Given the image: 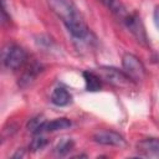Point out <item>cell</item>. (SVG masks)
Wrapping results in <instances>:
<instances>
[{
    "instance_id": "cell-15",
    "label": "cell",
    "mask_w": 159,
    "mask_h": 159,
    "mask_svg": "<svg viewBox=\"0 0 159 159\" xmlns=\"http://www.w3.org/2000/svg\"><path fill=\"white\" fill-rule=\"evenodd\" d=\"M43 122H45V119H43L41 116H37V117H35V118H32V119L29 120V123H27V128H29V130H31V132L35 134L36 130L40 128V125H41Z\"/></svg>"
},
{
    "instance_id": "cell-12",
    "label": "cell",
    "mask_w": 159,
    "mask_h": 159,
    "mask_svg": "<svg viewBox=\"0 0 159 159\" xmlns=\"http://www.w3.org/2000/svg\"><path fill=\"white\" fill-rule=\"evenodd\" d=\"M39 71H41V68H40V66H37V65H34V66H30V68H27V71L22 75V77L20 78V86H22V87H25V86H29L35 78H36V76H37V73H39Z\"/></svg>"
},
{
    "instance_id": "cell-7",
    "label": "cell",
    "mask_w": 159,
    "mask_h": 159,
    "mask_svg": "<svg viewBox=\"0 0 159 159\" xmlns=\"http://www.w3.org/2000/svg\"><path fill=\"white\" fill-rule=\"evenodd\" d=\"M71 120L68 118H56L53 120H45L40 128L36 130L35 134H43V133H51V132H57V130H61V129H66L68 127H71Z\"/></svg>"
},
{
    "instance_id": "cell-16",
    "label": "cell",
    "mask_w": 159,
    "mask_h": 159,
    "mask_svg": "<svg viewBox=\"0 0 159 159\" xmlns=\"http://www.w3.org/2000/svg\"><path fill=\"white\" fill-rule=\"evenodd\" d=\"M154 24H155V26L159 29V5L155 7V10H154Z\"/></svg>"
},
{
    "instance_id": "cell-4",
    "label": "cell",
    "mask_w": 159,
    "mask_h": 159,
    "mask_svg": "<svg viewBox=\"0 0 159 159\" xmlns=\"http://www.w3.org/2000/svg\"><path fill=\"white\" fill-rule=\"evenodd\" d=\"M122 21L124 22V25L129 30V32L134 36L137 42H139L142 46H149V40H148V35H147L144 24L137 12H128L127 16Z\"/></svg>"
},
{
    "instance_id": "cell-5",
    "label": "cell",
    "mask_w": 159,
    "mask_h": 159,
    "mask_svg": "<svg viewBox=\"0 0 159 159\" xmlns=\"http://www.w3.org/2000/svg\"><path fill=\"white\" fill-rule=\"evenodd\" d=\"M98 76L107 81L108 83L116 86V87H129L132 83H134L122 70L109 67V66H102L98 71Z\"/></svg>"
},
{
    "instance_id": "cell-13",
    "label": "cell",
    "mask_w": 159,
    "mask_h": 159,
    "mask_svg": "<svg viewBox=\"0 0 159 159\" xmlns=\"http://www.w3.org/2000/svg\"><path fill=\"white\" fill-rule=\"evenodd\" d=\"M72 147H73L72 139H70V138H63V139H61V140L58 142V144L56 145V153L60 154V155H65V154H67V153L72 149Z\"/></svg>"
},
{
    "instance_id": "cell-9",
    "label": "cell",
    "mask_w": 159,
    "mask_h": 159,
    "mask_svg": "<svg viewBox=\"0 0 159 159\" xmlns=\"http://www.w3.org/2000/svg\"><path fill=\"white\" fill-rule=\"evenodd\" d=\"M71 99H72V97L65 87H56L51 94V102L58 107L67 106L71 102Z\"/></svg>"
},
{
    "instance_id": "cell-11",
    "label": "cell",
    "mask_w": 159,
    "mask_h": 159,
    "mask_svg": "<svg viewBox=\"0 0 159 159\" xmlns=\"http://www.w3.org/2000/svg\"><path fill=\"white\" fill-rule=\"evenodd\" d=\"M106 7H108L118 19L123 20L127 14H128V10L124 7V5L119 1V0H99Z\"/></svg>"
},
{
    "instance_id": "cell-10",
    "label": "cell",
    "mask_w": 159,
    "mask_h": 159,
    "mask_svg": "<svg viewBox=\"0 0 159 159\" xmlns=\"http://www.w3.org/2000/svg\"><path fill=\"white\" fill-rule=\"evenodd\" d=\"M83 78H84V83H86V89L88 92H97V91L101 89L102 82H101V77L97 73L84 71L83 72Z\"/></svg>"
},
{
    "instance_id": "cell-1",
    "label": "cell",
    "mask_w": 159,
    "mask_h": 159,
    "mask_svg": "<svg viewBox=\"0 0 159 159\" xmlns=\"http://www.w3.org/2000/svg\"><path fill=\"white\" fill-rule=\"evenodd\" d=\"M52 11L62 20L68 32L77 40H84L89 35L87 24L81 12L70 0H47Z\"/></svg>"
},
{
    "instance_id": "cell-2",
    "label": "cell",
    "mask_w": 159,
    "mask_h": 159,
    "mask_svg": "<svg viewBox=\"0 0 159 159\" xmlns=\"http://www.w3.org/2000/svg\"><path fill=\"white\" fill-rule=\"evenodd\" d=\"M27 61V52L17 45H7L2 51V62L9 70H19Z\"/></svg>"
},
{
    "instance_id": "cell-6",
    "label": "cell",
    "mask_w": 159,
    "mask_h": 159,
    "mask_svg": "<svg viewBox=\"0 0 159 159\" xmlns=\"http://www.w3.org/2000/svg\"><path fill=\"white\" fill-rule=\"evenodd\" d=\"M93 140L102 145H109V147H125V139L122 134L114 132V130H99L93 134Z\"/></svg>"
},
{
    "instance_id": "cell-14",
    "label": "cell",
    "mask_w": 159,
    "mask_h": 159,
    "mask_svg": "<svg viewBox=\"0 0 159 159\" xmlns=\"http://www.w3.org/2000/svg\"><path fill=\"white\" fill-rule=\"evenodd\" d=\"M46 144H47V139L42 134H36V137L32 139L30 144V148L31 150H39V149H42Z\"/></svg>"
},
{
    "instance_id": "cell-8",
    "label": "cell",
    "mask_w": 159,
    "mask_h": 159,
    "mask_svg": "<svg viewBox=\"0 0 159 159\" xmlns=\"http://www.w3.org/2000/svg\"><path fill=\"white\" fill-rule=\"evenodd\" d=\"M137 148L145 157L159 158V139L158 138H145L137 144Z\"/></svg>"
},
{
    "instance_id": "cell-3",
    "label": "cell",
    "mask_w": 159,
    "mask_h": 159,
    "mask_svg": "<svg viewBox=\"0 0 159 159\" xmlns=\"http://www.w3.org/2000/svg\"><path fill=\"white\" fill-rule=\"evenodd\" d=\"M122 67L124 73L133 81L140 82L145 77V67L143 62L133 53H124L122 57Z\"/></svg>"
}]
</instances>
